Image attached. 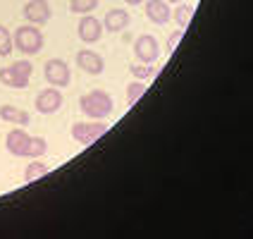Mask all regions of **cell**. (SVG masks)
<instances>
[{"label":"cell","instance_id":"obj_1","mask_svg":"<svg viewBox=\"0 0 253 239\" xmlns=\"http://www.w3.org/2000/svg\"><path fill=\"white\" fill-rule=\"evenodd\" d=\"M79 110L88 120H105L115 110L113 96L108 91H103V89H93V91H88V94H84L79 98Z\"/></svg>","mask_w":253,"mask_h":239},{"label":"cell","instance_id":"obj_2","mask_svg":"<svg viewBox=\"0 0 253 239\" xmlns=\"http://www.w3.org/2000/svg\"><path fill=\"white\" fill-rule=\"evenodd\" d=\"M43 34L39 31V27H34V24H24V27H17V31L12 34V46L19 50V53H24V55H36V53H41L43 48Z\"/></svg>","mask_w":253,"mask_h":239},{"label":"cell","instance_id":"obj_3","mask_svg":"<svg viewBox=\"0 0 253 239\" xmlns=\"http://www.w3.org/2000/svg\"><path fill=\"white\" fill-rule=\"evenodd\" d=\"M31 72H34V65L29 60H17L0 70V84L10 89H27L31 82Z\"/></svg>","mask_w":253,"mask_h":239},{"label":"cell","instance_id":"obj_4","mask_svg":"<svg viewBox=\"0 0 253 239\" xmlns=\"http://www.w3.org/2000/svg\"><path fill=\"white\" fill-rule=\"evenodd\" d=\"M108 132V125L103 120H88V122H74L72 125V139L82 146H91Z\"/></svg>","mask_w":253,"mask_h":239},{"label":"cell","instance_id":"obj_5","mask_svg":"<svg viewBox=\"0 0 253 239\" xmlns=\"http://www.w3.org/2000/svg\"><path fill=\"white\" fill-rule=\"evenodd\" d=\"M43 77H45V82L50 86L65 89V86H70V82H72L70 65H67L62 57H50V60L43 65Z\"/></svg>","mask_w":253,"mask_h":239},{"label":"cell","instance_id":"obj_6","mask_svg":"<svg viewBox=\"0 0 253 239\" xmlns=\"http://www.w3.org/2000/svg\"><path fill=\"white\" fill-rule=\"evenodd\" d=\"M134 55H136V60H139V62H143V65H151V62H155V60H158V55H160V43H158V39H155V36H151V34H143V36H139V39H136V43H134Z\"/></svg>","mask_w":253,"mask_h":239},{"label":"cell","instance_id":"obj_7","mask_svg":"<svg viewBox=\"0 0 253 239\" xmlns=\"http://www.w3.org/2000/svg\"><path fill=\"white\" fill-rule=\"evenodd\" d=\"M62 91L55 89V86H48V89H43L41 94L36 96V110L41 115H53L57 113L60 108H62Z\"/></svg>","mask_w":253,"mask_h":239},{"label":"cell","instance_id":"obj_8","mask_svg":"<svg viewBox=\"0 0 253 239\" xmlns=\"http://www.w3.org/2000/svg\"><path fill=\"white\" fill-rule=\"evenodd\" d=\"M50 2H45V0H29L27 5H24V17H27L29 24H34V27H41L45 22H50Z\"/></svg>","mask_w":253,"mask_h":239},{"label":"cell","instance_id":"obj_9","mask_svg":"<svg viewBox=\"0 0 253 239\" xmlns=\"http://www.w3.org/2000/svg\"><path fill=\"white\" fill-rule=\"evenodd\" d=\"M74 60H77V67L82 72H86V74H103V70H105V60L98 53L88 50V48L79 50Z\"/></svg>","mask_w":253,"mask_h":239},{"label":"cell","instance_id":"obj_10","mask_svg":"<svg viewBox=\"0 0 253 239\" xmlns=\"http://www.w3.org/2000/svg\"><path fill=\"white\" fill-rule=\"evenodd\" d=\"M79 39L84 43H96L100 41V36H103V22L96 19V17H91V14H84L82 19H79Z\"/></svg>","mask_w":253,"mask_h":239},{"label":"cell","instance_id":"obj_11","mask_svg":"<svg viewBox=\"0 0 253 239\" xmlns=\"http://www.w3.org/2000/svg\"><path fill=\"white\" fill-rule=\"evenodd\" d=\"M29 137L24 129H12L10 134H7V139H5V148L10 151L12 155H17V158H22V155H27V148H29Z\"/></svg>","mask_w":253,"mask_h":239},{"label":"cell","instance_id":"obj_12","mask_svg":"<svg viewBox=\"0 0 253 239\" xmlns=\"http://www.w3.org/2000/svg\"><path fill=\"white\" fill-rule=\"evenodd\" d=\"M129 22H131V14L126 12V10H122V7H113L110 12L105 14V19H103V29H108V31L117 34V31H125V29L129 27Z\"/></svg>","mask_w":253,"mask_h":239},{"label":"cell","instance_id":"obj_13","mask_svg":"<svg viewBox=\"0 0 253 239\" xmlns=\"http://www.w3.org/2000/svg\"><path fill=\"white\" fill-rule=\"evenodd\" d=\"M0 120L14 127H27L31 122V115L27 110H22V108H17V105L5 103V105H0Z\"/></svg>","mask_w":253,"mask_h":239},{"label":"cell","instance_id":"obj_14","mask_svg":"<svg viewBox=\"0 0 253 239\" xmlns=\"http://www.w3.org/2000/svg\"><path fill=\"white\" fill-rule=\"evenodd\" d=\"M146 17L153 24H168L172 12H169V5L165 0H148L146 2Z\"/></svg>","mask_w":253,"mask_h":239},{"label":"cell","instance_id":"obj_15","mask_svg":"<svg viewBox=\"0 0 253 239\" xmlns=\"http://www.w3.org/2000/svg\"><path fill=\"white\" fill-rule=\"evenodd\" d=\"M48 175V165L45 163H41V160H31L27 165V170H24V182H36V180H41V177H45Z\"/></svg>","mask_w":253,"mask_h":239},{"label":"cell","instance_id":"obj_16","mask_svg":"<svg viewBox=\"0 0 253 239\" xmlns=\"http://www.w3.org/2000/svg\"><path fill=\"white\" fill-rule=\"evenodd\" d=\"M191 17H194V7H191V5H184V2H179V5H177V10L172 12V19L179 24V29L189 27Z\"/></svg>","mask_w":253,"mask_h":239},{"label":"cell","instance_id":"obj_17","mask_svg":"<svg viewBox=\"0 0 253 239\" xmlns=\"http://www.w3.org/2000/svg\"><path fill=\"white\" fill-rule=\"evenodd\" d=\"M45 151H48V141L43 139V137H31L29 139V148H27L29 158H41Z\"/></svg>","mask_w":253,"mask_h":239},{"label":"cell","instance_id":"obj_18","mask_svg":"<svg viewBox=\"0 0 253 239\" xmlns=\"http://www.w3.org/2000/svg\"><path fill=\"white\" fill-rule=\"evenodd\" d=\"M100 0H70V10L74 14H88L98 7Z\"/></svg>","mask_w":253,"mask_h":239},{"label":"cell","instance_id":"obj_19","mask_svg":"<svg viewBox=\"0 0 253 239\" xmlns=\"http://www.w3.org/2000/svg\"><path fill=\"white\" fill-rule=\"evenodd\" d=\"M129 72L134 74V79H139V82H143V79H153L155 74H158V67H153V65H131L129 67Z\"/></svg>","mask_w":253,"mask_h":239},{"label":"cell","instance_id":"obj_20","mask_svg":"<svg viewBox=\"0 0 253 239\" xmlns=\"http://www.w3.org/2000/svg\"><path fill=\"white\" fill-rule=\"evenodd\" d=\"M143 94H146V84H143V82H139V79H136V82H131V84L126 86V94H125L126 103H129V105H134V103H136Z\"/></svg>","mask_w":253,"mask_h":239},{"label":"cell","instance_id":"obj_21","mask_svg":"<svg viewBox=\"0 0 253 239\" xmlns=\"http://www.w3.org/2000/svg\"><path fill=\"white\" fill-rule=\"evenodd\" d=\"M12 31L7 27H0V55H10L12 53Z\"/></svg>","mask_w":253,"mask_h":239},{"label":"cell","instance_id":"obj_22","mask_svg":"<svg viewBox=\"0 0 253 239\" xmlns=\"http://www.w3.org/2000/svg\"><path fill=\"white\" fill-rule=\"evenodd\" d=\"M184 39V29H177V31H172V36L168 39V50L172 53L177 46H179V41Z\"/></svg>","mask_w":253,"mask_h":239},{"label":"cell","instance_id":"obj_23","mask_svg":"<svg viewBox=\"0 0 253 239\" xmlns=\"http://www.w3.org/2000/svg\"><path fill=\"white\" fill-rule=\"evenodd\" d=\"M126 5H131V7H136V5H141V2H146V0H125Z\"/></svg>","mask_w":253,"mask_h":239},{"label":"cell","instance_id":"obj_24","mask_svg":"<svg viewBox=\"0 0 253 239\" xmlns=\"http://www.w3.org/2000/svg\"><path fill=\"white\" fill-rule=\"evenodd\" d=\"M165 2H168V5H179L182 0H165Z\"/></svg>","mask_w":253,"mask_h":239},{"label":"cell","instance_id":"obj_25","mask_svg":"<svg viewBox=\"0 0 253 239\" xmlns=\"http://www.w3.org/2000/svg\"><path fill=\"white\" fill-rule=\"evenodd\" d=\"M45 2H50V0H45Z\"/></svg>","mask_w":253,"mask_h":239}]
</instances>
